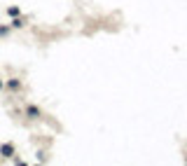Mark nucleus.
Listing matches in <instances>:
<instances>
[{"label": "nucleus", "mask_w": 187, "mask_h": 166, "mask_svg": "<svg viewBox=\"0 0 187 166\" xmlns=\"http://www.w3.org/2000/svg\"><path fill=\"white\" fill-rule=\"evenodd\" d=\"M0 155H2V157H12V155H14V147H12L10 143H5L2 147H0Z\"/></svg>", "instance_id": "nucleus-1"}, {"label": "nucleus", "mask_w": 187, "mask_h": 166, "mask_svg": "<svg viewBox=\"0 0 187 166\" xmlns=\"http://www.w3.org/2000/svg\"><path fill=\"white\" fill-rule=\"evenodd\" d=\"M0 87H2V82H0Z\"/></svg>", "instance_id": "nucleus-2"}]
</instances>
